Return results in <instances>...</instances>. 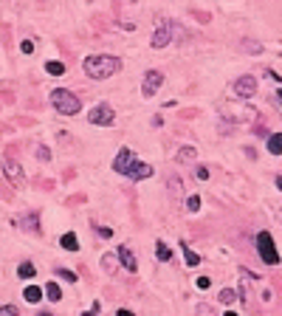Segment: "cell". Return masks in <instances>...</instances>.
Returning a JSON list of instances; mask_svg holds the SVG:
<instances>
[{
  "label": "cell",
  "mask_w": 282,
  "mask_h": 316,
  "mask_svg": "<svg viewBox=\"0 0 282 316\" xmlns=\"http://www.w3.org/2000/svg\"><path fill=\"white\" fill-rule=\"evenodd\" d=\"M23 229H28V231H34V234H39V220H37V215H26L23 217Z\"/></svg>",
  "instance_id": "cell-15"
},
{
  "label": "cell",
  "mask_w": 282,
  "mask_h": 316,
  "mask_svg": "<svg viewBox=\"0 0 282 316\" xmlns=\"http://www.w3.org/2000/svg\"><path fill=\"white\" fill-rule=\"evenodd\" d=\"M223 316H237V313H234V310H226V313H223Z\"/></svg>",
  "instance_id": "cell-37"
},
{
  "label": "cell",
  "mask_w": 282,
  "mask_h": 316,
  "mask_svg": "<svg viewBox=\"0 0 282 316\" xmlns=\"http://www.w3.org/2000/svg\"><path fill=\"white\" fill-rule=\"evenodd\" d=\"M276 186H279V189H282V175H276Z\"/></svg>",
  "instance_id": "cell-36"
},
{
  "label": "cell",
  "mask_w": 282,
  "mask_h": 316,
  "mask_svg": "<svg viewBox=\"0 0 282 316\" xmlns=\"http://www.w3.org/2000/svg\"><path fill=\"white\" fill-rule=\"evenodd\" d=\"M184 260H186V265H192V268L200 265V254H195L192 249H186V243H184Z\"/></svg>",
  "instance_id": "cell-21"
},
{
  "label": "cell",
  "mask_w": 282,
  "mask_h": 316,
  "mask_svg": "<svg viewBox=\"0 0 282 316\" xmlns=\"http://www.w3.org/2000/svg\"><path fill=\"white\" fill-rule=\"evenodd\" d=\"M116 316H136V313H133V310H127V308H118Z\"/></svg>",
  "instance_id": "cell-35"
},
{
  "label": "cell",
  "mask_w": 282,
  "mask_h": 316,
  "mask_svg": "<svg viewBox=\"0 0 282 316\" xmlns=\"http://www.w3.org/2000/svg\"><path fill=\"white\" fill-rule=\"evenodd\" d=\"M59 246H62L65 251H76L79 249V240H76V234H73V231H68V234L59 237Z\"/></svg>",
  "instance_id": "cell-12"
},
{
  "label": "cell",
  "mask_w": 282,
  "mask_h": 316,
  "mask_svg": "<svg viewBox=\"0 0 282 316\" xmlns=\"http://www.w3.org/2000/svg\"><path fill=\"white\" fill-rule=\"evenodd\" d=\"M88 122L91 125H102V127H110L113 122H116V110H113L107 102H99V105L91 107V113H88Z\"/></svg>",
  "instance_id": "cell-5"
},
{
  "label": "cell",
  "mask_w": 282,
  "mask_h": 316,
  "mask_svg": "<svg viewBox=\"0 0 282 316\" xmlns=\"http://www.w3.org/2000/svg\"><path fill=\"white\" fill-rule=\"evenodd\" d=\"M23 299H26V302H31V305H37L39 299H43V291H39L37 285H28V288L23 291Z\"/></svg>",
  "instance_id": "cell-13"
},
{
  "label": "cell",
  "mask_w": 282,
  "mask_h": 316,
  "mask_svg": "<svg viewBox=\"0 0 282 316\" xmlns=\"http://www.w3.org/2000/svg\"><path fill=\"white\" fill-rule=\"evenodd\" d=\"M116 263H118V257H116V254H105V257H102V268H105V271H110Z\"/></svg>",
  "instance_id": "cell-22"
},
{
  "label": "cell",
  "mask_w": 282,
  "mask_h": 316,
  "mask_svg": "<svg viewBox=\"0 0 282 316\" xmlns=\"http://www.w3.org/2000/svg\"><path fill=\"white\" fill-rule=\"evenodd\" d=\"M257 251H260V257H263L265 265H276V263H279V251H276L274 237H271L268 231H260V234H257Z\"/></svg>",
  "instance_id": "cell-4"
},
{
  "label": "cell",
  "mask_w": 282,
  "mask_h": 316,
  "mask_svg": "<svg viewBox=\"0 0 282 316\" xmlns=\"http://www.w3.org/2000/svg\"><path fill=\"white\" fill-rule=\"evenodd\" d=\"M243 48H246L249 54H263V46H260V43H251V40H246Z\"/></svg>",
  "instance_id": "cell-24"
},
{
  "label": "cell",
  "mask_w": 282,
  "mask_h": 316,
  "mask_svg": "<svg viewBox=\"0 0 282 316\" xmlns=\"http://www.w3.org/2000/svg\"><path fill=\"white\" fill-rule=\"evenodd\" d=\"M0 316H20V310L14 308V305H3V308H0Z\"/></svg>",
  "instance_id": "cell-27"
},
{
  "label": "cell",
  "mask_w": 282,
  "mask_h": 316,
  "mask_svg": "<svg viewBox=\"0 0 282 316\" xmlns=\"http://www.w3.org/2000/svg\"><path fill=\"white\" fill-rule=\"evenodd\" d=\"M57 274L62 276V280H68V283H76V274H73V271H68V268H57Z\"/></svg>",
  "instance_id": "cell-26"
},
{
  "label": "cell",
  "mask_w": 282,
  "mask_h": 316,
  "mask_svg": "<svg viewBox=\"0 0 282 316\" xmlns=\"http://www.w3.org/2000/svg\"><path fill=\"white\" fill-rule=\"evenodd\" d=\"M197 288H200V291H206V288H209V285H212V280H209V276H197Z\"/></svg>",
  "instance_id": "cell-29"
},
{
  "label": "cell",
  "mask_w": 282,
  "mask_h": 316,
  "mask_svg": "<svg viewBox=\"0 0 282 316\" xmlns=\"http://www.w3.org/2000/svg\"><path fill=\"white\" fill-rule=\"evenodd\" d=\"M231 93L240 99H251L257 93V79L251 76V73H246V76H237L234 82H231Z\"/></svg>",
  "instance_id": "cell-6"
},
{
  "label": "cell",
  "mask_w": 282,
  "mask_h": 316,
  "mask_svg": "<svg viewBox=\"0 0 282 316\" xmlns=\"http://www.w3.org/2000/svg\"><path fill=\"white\" fill-rule=\"evenodd\" d=\"M0 167H3V175H6L14 186H23L26 175H23V170H20V164L14 161V158H3V161H0Z\"/></svg>",
  "instance_id": "cell-9"
},
{
  "label": "cell",
  "mask_w": 282,
  "mask_h": 316,
  "mask_svg": "<svg viewBox=\"0 0 282 316\" xmlns=\"http://www.w3.org/2000/svg\"><path fill=\"white\" fill-rule=\"evenodd\" d=\"M99 310H102V305H99V302H93V308H91V310H85V313H82V316H96Z\"/></svg>",
  "instance_id": "cell-31"
},
{
  "label": "cell",
  "mask_w": 282,
  "mask_h": 316,
  "mask_svg": "<svg viewBox=\"0 0 282 316\" xmlns=\"http://www.w3.org/2000/svg\"><path fill=\"white\" fill-rule=\"evenodd\" d=\"M170 40H172V23H170V20H158L150 46L152 48H164V46H170Z\"/></svg>",
  "instance_id": "cell-8"
},
{
  "label": "cell",
  "mask_w": 282,
  "mask_h": 316,
  "mask_svg": "<svg viewBox=\"0 0 282 316\" xmlns=\"http://www.w3.org/2000/svg\"><path fill=\"white\" fill-rule=\"evenodd\" d=\"M116 257H118V263L125 265V271H138V263H136V257H133V251L127 249V246H118L116 249Z\"/></svg>",
  "instance_id": "cell-10"
},
{
  "label": "cell",
  "mask_w": 282,
  "mask_h": 316,
  "mask_svg": "<svg viewBox=\"0 0 282 316\" xmlns=\"http://www.w3.org/2000/svg\"><path fill=\"white\" fill-rule=\"evenodd\" d=\"M113 170H116L118 175L133 178V181H147V178L152 175V167L147 164V161H141V158H136L133 150H127V147L118 150L116 161H113Z\"/></svg>",
  "instance_id": "cell-1"
},
{
  "label": "cell",
  "mask_w": 282,
  "mask_h": 316,
  "mask_svg": "<svg viewBox=\"0 0 282 316\" xmlns=\"http://www.w3.org/2000/svg\"><path fill=\"white\" fill-rule=\"evenodd\" d=\"M51 105H54V110H57L59 116H76V113L82 110L79 96L73 91H68V88H54L51 91Z\"/></svg>",
  "instance_id": "cell-3"
},
{
  "label": "cell",
  "mask_w": 282,
  "mask_h": 316,
  "mask_svg": "<svg viewBox=\"0 0 282 316\" xmlns=\"http://www.w3.org/2000/svg\"><path fill=\"white\" fill-rule=\"evenodd\" d=\"M37 316H51V313H46V310H43V313H37Z\"/></svg>",
  "instance_id": "cell-38"
},
{
  "label": "cell",
  "mask_w": 282,
  "mask_h": 316,
  "mask_svg": "<svg viewBox=\"0 0 282 316\" xmlns=\"http://www.w3.org/2000/svg\"><path fill=\"white\" fill-rule=\"evenodd\" d=\"M170 189L175 192V195L181 192V178H178V175H172V178H170Z\"/></svg>",
  "instance_id": "cell-28"
},
{
  "label": "cell",
  "mask_w": 282,
  "mask_h": 316,
  "mask_svg": "<svg viewBox=\"0 0 282 316\" xmlns=\"http://www.w3.org/2000/svg\"><path fill=\"white\" fill-rule=\"evenodd\" d=\"M197 313H200V316H212V308H206V305H200V308H197Z\"/></svg>",
  "instance_id": "cell-34"
},
{
  "label": "cell",
  "mask_w": 282,
  "mask_h": 316,
  "mask_svg": "<svg viewBox=\"0 0 282 316\" xmlns=\"http://www.w3.org/2000/svg\"><path fill=\"white\" fill-rule=\"evenodd\" d=\"M197 158V150L195 147H181V150H178V161H181V164H186V161H195Z\"/></svg>",
  "instance_id": "cell-14"
},
{
  "label": "cell",
  "mask_w": 282,
  "mask_h": 316,
  "mask_svg": "<svg viewBox=\"0 0 282 316\" xmlns=\"http://www.w3.org/2000/svg\"><path fill=\"white\" fill-rule=\"evenodd\" d=\"M34 274H37V268H34L31 263H20V268H17V276H20V280H31Z\"/></svg>",
  "instance_id": "cell-18"
},
{
  "label": "cell",
  "mask_w": 282,
  "mask_h": 316,
  "mask_svg": "<svg viewBox=\"0 0 282 316\" xmlns=\"http://www.w3.org/2000/svg\"><path fill=\"white\" fill-rule=\"evenodd\" d=\"M268 152L271 155H282V133H271L268 136Z\"/></svg>",
  "instance_id": "cell-11"
},
{
  "label": "cell",
  "mask_w": 282,
  "mask_h": 316,
  "mask_svg": "<svg viewBox=\"0 0 282 316\" xmlns=\"http://www.w3.org/2000/svg\"><path fill=\"white\" fill-rule=\"evenodd\" d=\"M164 85V73L155 71V68H150V71L144 73V82H141V93H144L147 99H152L158 93V88Z\"/></svg>",
  "instance_id": "cell-7"
},
{
  "label": "cell",
  "mask_w": 282,
  "mask_h": 316,
  "mask_svg": "<svg viewBox=\"0 0 282 316\" xmlns=\"http://www.w3.org/2000/svg\"><path fill=\"white\" fill-rule=\"evenodd\" d=\"M34 48H37L34 46V40H23V43H20V51L23 54H34Z\"/></svg>",
  "instance_id": "cell-25"
},
{
  "label": "cell",
  "mask_w": 282,
  "mask_h": 316,
  "mask_svg": "<svg viewBox=\"0 0 282 316\" xmlns=\"http://www.w3.org/2000/svg\"><path fill=\"white\" fill-rule=\"evenodd\" d=\"M99 234H102V237H113V229H107V226H99Z\"/></svg>",
  "instance_id": "cell-33"
},
{
  "label": "cell",
  "mask_w": 282,
  "mask_h": 316,
  "mask_svg": "<svg viewBox=\"0 0 282 316\" xmlns=\"http://www.w3.org/2000/svg\"><path fill=\"white\" fill-rule=\"evenodd\" d=\"M46 71L51 73V76H62V73H65V65H62L59 59H54V62L48 59V62H46Z\"/></svg>",
  "instance_id": "cell-17"
},
{
  "label": "cell",
  "mask_w": 282,
  "mask_h": 316,
  "mask_svg": "<svg viewBox=\"0 0 282 316\" xmlns=\"http://www.w3.org/2000/svg\"><path fill=\"white\" fill-rule=\"evenodd\" d=\"M82 68H85V73L91 79H107V76H113V73L122 68V59L110 57V54H91Z\"/></svg>",
  "instance_id": "cell-2"
},
{
  "label": "cell",
  "mask_w": 282,
  "mask_h": 316,
  "mask_svg": "<svg viewBox=\"0 0 282 316\" xmlns=\"http://www.w3.org/2000/svg\"><path fill=\"white\" fill-rule=\"evenodd\" d=\"M217 299H220L223 305H231V302L237 299V291H234V288H223L220 294H217Z\"/></svg>",
  "instance_id": "cell-20"
},
{
  "label": "cell",
  "mask_w": 282,
  "mask_h": 316,
  "mask_svg": "<svg viewBox=\"0 0 282 316\" xmlns=\"http://www.w3.org/2000/svg\"><path fill=\"white\" fill-rule=\"evenodd\" d=\"M197 178H200V181H206V178H209V170H206V167H197Z\"/></svg>",
  "instance_id": "cell-32"
},
{
  "label": "cell",
  "mask_w": 282,
  "mask_h": 316,
  "mask_svg": "<svg viewBox=\"0 0 282 316\" xmlns=\"http://www.w3.org/2000/svg\"><path fill=\"white\" fill-rule=\"evenodd\" d=\"M46 296L51 299V302H59V299H62V291H59V285L48 280V285H46Z\"/></svg>",
  "instance_id": "cell-16"
},
{
  "label": "cell",
  "mask_w": 282,
  "mask_h": 316,
  "mask_svg": "<svg viewBox=\"0 0 282 316\" xmlns=\"http://www.w3.org/2000/svg\"><path fill=\"white\" fill-rule=\"evenodd\" d=\"M37 155H39V161H48L51 152H48V147H37Z\"/></svg>",
  "instance_id": "cell-30"
},
{
  "label": "cell",
  "mask_w": 282,
  "mask_h": 316,
  "mask_svg": "<svg viewBox=\"0 0 282 316\" xmlns=\"http://www.w3.org/2000/svg\"><path fill=\"white\" fill-rule=\"evenodd\" d=\"M186 209H189V212H197V209H200V198H197V195H189V198H186Z\"/></svg>",
  "instance_id": "cell-23"
},
{
  "label": "cell",
  "mask_w": 282,
  "mask_h": 316,
  "mask_svg": "<svg viewBox=\"0 0 282 316\" xmlns=\"http://www.w3.org/2000/svg\"><path fill=\"white\" fill-rule=\"evenodd\" d=\"M155 257L161 260V263H167V260L172 257V249L167 243H155Z\"/></svg>",
  "instance_id": "cell-19"
}]
</instances>
